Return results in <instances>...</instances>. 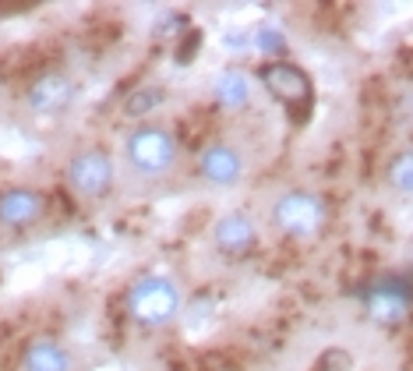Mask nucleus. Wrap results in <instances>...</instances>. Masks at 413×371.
<instances>
[{"mask_svg":"<svg viewBox=\"0 0 413 371\" xmlns=\"http://www.w3.org/2000/svg\"><path fill=\"white\" fill-rule=\"evenodd\" d=\"M120 160L131 177H138L145 184H159V181L173 177L181 167V138L173 127L156 124V120L134 124V127H127V135L120 142Z\"/></svg>","mask_w":413,"mask_h":371,"instance_id":"obj_1","label":"nucleus"},{"mask_svg":"<svg viewBox=\"0 0 413 371\" xmlns=\"http://www.w3.org/2000/svg\"><path fill=\"white\" fill-rule=\"evenodd\" d=\"M184 311H188L184 286L170 273H141L124 293V315L141 329L177 325Z\"/></svg>","mask_w":413,"mask_h":371,"instance_id":"obj_2","label":"nucleus"},{"mask_svg":"<svg viewBox=\"0 0 413 371\" xmlns=\"http://www.w3.org/2000/svg\"><path fill=\"white\" fill-rule=\"evenodd\" d=\"M117 170L120 167L106 149L85 145L64 160V184L82 205H100L117 187Z\"/></svg>","mask_w":413,"mask_h":371,"instance_id":"obj_3","label":"nucleus"},{"mask_svg":"<svg viewBox=\"0 0 413 371\" xmlns=\"http://www.w3.org/2000/svg\"><path fill=\"white\" fill-rule=\"evenodd\" d=\"M269 223L290 241H314L328 223V205L308 187H290L269 205Z\"/></svg>","mask_w":413,"mask_h":371,"instance_id":"obj_4","label":"nucleus"},{"mask_svg":"<svg viewBox=\"0 0 413 371\" xmlns=\"http://www.w3.org/2000/svg\"><path fill=\"white\" fill-rule=\"evenodd\" d=\"M247 156L240 145L226 142V138H215V142H205L195 156V174L205 187H215V191H233V187L244 184L247 177Z\"/></svg>","mask_w":413,"mask_h":371,"instance_id":"obj_5","label":"nucleus"},{"mask_svg":"<svg viewBox=\"0 0 413 371\" xmlns=\"http://www.w3.org/2000/svg\"><path fill=\"white\" fill-rule=\"evenodd\" d=\"M208 241L222 258H244L258 248L262 226L247 209H226L222 216H215V223L208 230Z\"/></svg>","mask_w":413,"mask_h":371,"instance_id":"obj_6","label":"nucleus"},{"mask_svg":"<svg viewBox=\"0 0 413 371\" xmlns=\"http://www.w3.org/2000/svg\"><path fill=\"white\" fill-rule=\"evenodd\" d=\"M258 85L272 95L276 103H283L286 110H308L314 99V85L304 68L290 64V61H269L258 71Z\"/></svg>","mask_w":413,"mask_h":371,"instance_id":"obj_7","label":"nucleus"},{"mask_svg":"<svg viewBox=\"0 0 413 371\" xmlns=\"http://www.w3.org/2000/svg\"><path fill=\"white\" fill-rule=\"evenodd\" d=\"M25 103H28V113H36L43 120L68 117L75 110V103H78V82L71 75H64V71H46L28 85Z\"/></svg>","mask_w":413,"mask_h":371,"instance_id":"obj_8","label":"nucleus"},{"mask_svg":"<svg viewBox=\"0 0 413 371\" xmlns=\"http://www.w3.org/2000/svg\"><path fill=\"white\" fill-rule=\"evenodd\" d=\"M46 216V194L32 184H11L0 191V226L4 230H32Z\"/></svg>","mask_w":413,"mask_h":371,"instance_id":"obj_9","label":"nucleus"},{"mask_svg":"<svg viewBox=\"0 0 413 371\" xmlns=\"http://www.w3.org/2000/svg\"><path fill=\"white\" fill-rule=\"evenodd\" d=\"M254 89H258V75H251V71L240 68V64H226V68L215 71V78H212V99H215V106L226 110V113L247 110L251 99H254Z\"/></svg>","mask_w":413,"mask_h":371,"instance_id":"obj_10","label":"nucleus"},{"mask_svg":"<svg viewBox=\"0 0 413 371\" xmlns=\"http://www.w3.org/2000/svg\"><path fill=\"white\" fill-rule=\"evenodd\" d=\"M364 311H368L371 322L392 329V325H403L410 318L413 304H410V293L399 283H375L364 293Z\"/></svg>","mask_w":413,"mask_h":371,"instance_id":"obj_11","label":"nucleus"},{"mask_svg":"<svg viewBox=\"0 0 413 371\" xmlns=\"http://www.w3.org/2000/svg\"><path fill=\"white\" fill-rule=\"evenodd\" d=\"M18 371H78V357L57 336H32L18 357Z\"/></svg>","mask_w":413,"mask_h":371,"instance_id":"obj_12","label":"nucleus"},{"mask_svg":"<svg viewBox=\"0 0 413 371\" xmlns=\"http://www.w3.org/2000/svg\"><path fill=\"white\" fill-rule=\"evenodd\" d=\"M385 181H389V187H392L396 194L413 198V149H403V152H396V156L389 160Z\"/></svg>","mask_w":413,"mask_h":371,"instance_id":"obj_13","label":"nucleus"},{"mask_svg":"<svg viewBox=\"0 0 413 371\" xmlns=\"http://www.w3.org/2000/svg\"><path fill=\"white\" fill-rule=\"evenodd\" d=\"M163 99H166V93H163V89H156V85H145V89H138V93H134L131 99H127V103H124V113H127L131 120L145 124V117H149L152 110H159V106H163Z\"/></svg>","mask_w":413,"mask_h":371,"instance_id":"obj_14","label":"nucleus"}]
</instances>
